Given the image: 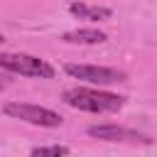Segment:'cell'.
Listing matches in <instances>:
<instances>
[{
    "label": "cell",
    "mask_w": 157,
    "mask_h": 157,
    "mask_svg": "<svg viewBox=\"0 0 157 157\" xmlns=\"http://www.w3.org/2000/svg\"><path fill=\"white\" fill-rule=\"evenodd\" d=\"M64 71L74 78L96 83V86H110L118 81H125V74L118 69H108V66H91V64H66Z\"/></svg>",
    "instance_id": "cell-4"
},
{
    "label": "cell",
    "mask_w": 157,
    "mask_h": 157,
    "mask_svg": "<svg viewBox=\"0 0 157 157\" xmlns=\"http://www.w3.org/2000/svg\"><path fill=\"white\" fill-rule=\"evenodd\" d=\"M2 113L10 115V118H20L25 123H32V125H39V128H59L64 123V118L52 110V108H44V105H32V103H5L2 105Z\"/></svg>",
    "instance_id": "cell-3"
},
{
    "label": "cell",
    "mask_w": 157,
    "mask_h": 157,
    "mask_svg": "<svg viewBox=\"0 0 157 157\" xmlns=\"http://www.w3.org/2000/svg\"><path fill=\"white\" fill-rule=\"evenodd\" d=\"M69 12L78 20H108L110 17L108 7H93V5H86V2H71Z\"/></svg>",
    "instance_id": "cell-7"
},
{
    "label": "cell",
    "mask_w": 157,
    "mask_h": 157,
    "mask_svg": "<svg viewBox=\"0 0 157 157\" xmlns=\"http://www.w3.org/2000/svg\"><path fill=\"white\" fill-rule=\"evenodd\" d=\"M64 103L86 113H113L125 105V96L98 91V88H69L64 91Z\"/></svg>",
    "instance_id": "cell-1"
},
{
    "label": "cell",
    "mask_w": 157,
    "mask_h": 157,
    "mask_svg": "<svg viewBox=\"0 0 157 157\" xmlns=\"http://www.w3.org/2000/svg\"><path fill=\"white\" fill-rule=\"evenodd\" d=\"M71 150L66 147V145H47V147H34L32 150V157H64V155H69Z\"/></svg>",
    "instance_id": "cell-8"
},
{
    "label": "cell",
    "mask_w": 157,
    "mask_h": 157,
    "mask_svg": "<svg viewBox=\"0 0 157 157\" xmlns=\"http://www.w3.org/2000/svg\"><path fill=\"white\" fill-rule=\"evenodd\" d=\"M0 66L12 71V74H20V76H32V78H54V66L47 64L44 59L39 56H32V54H12V52H2L0 54Z\"/></svg>",
    "instance_id": "cell-2"
},
{
    "label": "cell",
    "mask_w": 157,
    "mask_h": 157,
    "mask_svg": "<svg viewBox=\"0 0 157 157\" xmlns=\"http://www.w3.org/2000/svg\"><path fill=\"white\" fill-rule=\"evenodd\" d=\"M88 135L96 137V140H108V142H147L135 130H128V128H120V125H91Z\"/></svg>",
    "instance_id": "cell-5"
},
{
    "label": "cell",
    "mask_w": 157,
    "mask_h": 157,
    "mask_svg": "<svg viewBox=\"0 0 157 157\" xmlns=\"http://www.w3.org/2000/svg\"><path fill=\"white\" fill-rule=\"evenodd\" d=\"M61 39L69 42V44H103L108 37H105V32H101L96 27H81V29L66 32Z\"/></svg>",
    "instance_id": "cell-6"
}]
</instances>
